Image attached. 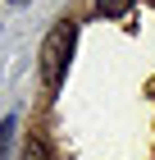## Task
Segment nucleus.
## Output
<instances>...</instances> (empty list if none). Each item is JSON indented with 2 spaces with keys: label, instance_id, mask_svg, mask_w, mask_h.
Here are the masks:
<instances>
[{
  "label": "nucleus",
  "instance_id": "obj_1",
  "mask_svg": "<svg viewBox=\"0 0 155 160\" xmlns=\"http://www.w3.org/2000/svg\"><path fill=\"white\" fill-rule=\"evenodd\" d=\"M69 50H73V23L64 18V23L46 37V46H41V82H46V87H60V82H64Z\"/></svg>",
  "mask_w": 155,
  "mask_h": 160
},
{
  "label": "nucleus",
  "instance_id": "obj_2",
  "mask_svg": "<svg viewBox=\"0 0 155 160\" xmlns=\"http://www.w3.org/2000/svg\"><path fill=\"white\" fill-rule=\"evenodd\" d=\"M96 9L105 14V18H128V14H132V0H96Z\"/></svg>",
  "mask_w": 155,
  "mask_h": 160
},
{
  "label": "nucleus",
  "instance_id": "obj_3",
  "mask_svg": "<svg viewBox=\"0 0 155 160\" xmlns=\"http://www.w3.org/2000/svg\"><path fill=\"white\" fill-rule=\"evenodd\" d=\"M18 160H46V142H41V137H27L23 142V156Z\"/></svg>",
  "mask_w": 155,
  "mask_h": 160
},
{
  "label": "nucleus",
  "instance_id": "obj_4",
  "mask_svg": "<svg viewBox=\"0 0 155 160\" xmlns=\"http://www.w3.org/2000/svg\"><path fill=\"white\" fill-rule=\"evenodd\" d=\"M9 142H14V114L5 123H0V160H5V151H9Z\"/></svg>",
  "mask_w": 155,
  "mask_h": 160
},
{
  "label": "nucleus",
  "instance_id": "obj_5",
  "mask_svg": "<svg viewBox=\"0 0 155 160\" xmlns=\"http://www.w3.org/2000/svg\"><path fill=\"white\" fill-rule=\"evenodd\" d=\"M9 5H27V0H9Z\"/></svg>",
  "mask_w": 155,
  "mask_h": 160
}]
</instances>
